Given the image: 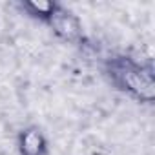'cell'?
<instances>
[{"mask_svg": "<svg viewBox=\"0 0 155 155\" xmlns=\"http://www.w3.org/2000/svg\"><path fill=\"white\" fill-rule=\"evenodd\" d=\"M113 71L119 77V81L122 82V86H126V90L133 91L140 99H146V101L153 99V81H151L150 73H144L142 69L128 62L117 64Z\"/></svg>", "mask_w": 155, "mask_h": 155, "instance_id": "6da1fadb", "label": "cell"}, {"mask_svg": "<svg viewBox=\"0 0 155 155\" xmlns=\"http://www.w3.org/2000/svg\"><path fill=\"white\" fill-rule=\"evenodd\" d=\"M49 20H51L53 29L58 35H62L64 38H69L71 40V38H75L77 35H79V22H77V18L71 13L60 9V8H55L51 11Z\"/></svg>", "mask_w": 155, "mask_h": 155, "instance_id": "7a4b0ae2", "label": "cell"}, {"mask_svg": "<svg viewBox=\"0 0 155 155\" xmlns=\"http://www.w3.org/2000/svg\"><path fill=\"white\" fill-rule=\"evenodd\" d=\"M42 150H44V139L38 131L31 130V131L24 133V137H22V153L24 155H40Z\"/></svg>", "mask_w": 155, "mask_h": 155, "instance_id": "3957f363", "label": "cell"}]
</instances>
